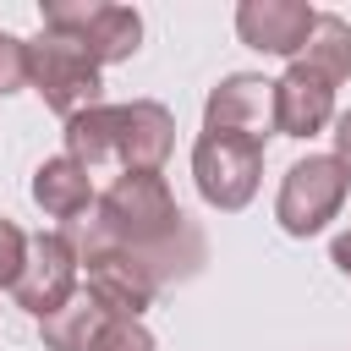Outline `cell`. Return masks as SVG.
<instances>
[{"instance_id": "obj_1", "label": "cell", "mask_w": 351, "mask_h": 351, "mask_svg": "<svg viewBox=\"0 0 351 351\" xmlns=\"http://www.w3.org/2000/svg\"><path fill=\"white\" fill-rule=\"evenodd\" d=\"M77 247H121L132 258L148 263V274L159 285H181L203 269L208 258V241L203 230L181 214L170 181L159 170H137V176H115L99 203H93V219L82 230Z\"/></svg>"}, {"instance_id": "obj_2", "label": "cell", "mask_w": 351, "mask_h": 351, "mask_svg": "<svg viewBox=\"0 0 351 351\" xmlns=\"http://www.w3.org/2000/svg\"><path fill=\"white\" fill-rule=\"evenodd\" d=\"M176 148V115L159 99H132V104H99L77 121H66V154L88 176H137V170H165Z\"/></svg>"}, {"instance_id": "obj_3", "label": "cell", "mask_w": 351, "mask_h": 351, "mask_svg": "<svg viewBox=\"0 0 351 351\" xmlns=\"http://www.w3.org/2000/svg\"><path fill=\"white\" fill-rule=\"evenodd\" d=\"M27 88L60 115V121H77L88 110H99L104 99V82H99V66L93 55L77 44V38H60V33H38L27 38Z\"/></svg>"}, {"instance_id": "obj_4", "label": "cell", "mask_w": 351, "mask_h": 351, "mask_svg": "<svg viewBox=\"0 0 351 351\" xmlns=\"http://www.w3.org/2000/svg\"><path fill=\"white\" fill-rule=\"evenodd\" d=\"M192 181L197 197L219 214H236L258 197L263 181V143L236 137V132H197L192 143Z\"/></svg>"}, {"instance_id": "obj_5", "label": "cell", "mask_w": 351, "mask_h": 351, "mask_svg": "<svg viewBox=\"0 0 351 351\" xmlns=\"http://www.w3.org/2000/svg\"><path fill=\"white\" fill-rule=\"evenodd\" d=\"M44 16V33H60V38H77L93 66H115V60H132L137 44H143V16L132 5H110V0H44L38 5Z\"/></svg>"}, {"instance_id": "obj_6", "label": "cell", "mask_w": 351, "mask_h": 351, "mask_svg": "<svg viewBox=\"0 0 351 351\" xmlns=\"http://www.w3.org/2000/svg\"><path fill=\"white\" fill-rule=\"evenodd\" d=\"M346 192H351V170H346L335 154H307V159H296V165L285 170L280 197H274V219H280L285 236L307 241V236H318V230L340 214Z\"/></svg>"}, {"instance_id": "obj_7", "label": "cell", "mask_w": 351, "mask_h": 351, "mask_svg": "<svg viewBox=\"0 0 351 351\" xmlns=\"http://www.w3.org/2000/svg\"><path fill=\"white\" fill-rule=\"evenodd\" d=\"M77 274H82V247H77V236H66V230H38V236H27V263H22V280L11 285V296H16L22 313H33V318L44 324L49 313H60V307L77 296Z\"/></svg>"}, {"instance_id": "obj_8", "label": "cell", "mask_w": 351, "mask_h": 351, "mask_svg": "<svg viewBox=\"0 0 351 351\" xmlns=\"http://www.w3.org/2000/svg\"><path fill=\"white\" fill-rule=\"evenodd\" d=\"M82 274H88V296L110 313V318H143L159 302V280L148 274L143 258L121 252V247H82Z\"/></svg>"}, {"instance_id": "obj_9", "label": "cell", "mask_w": 351, "mask_h": 351, "mask_svg": "<svg viewBox=\"0 0 351 351\" xmlns=\"http://www.w3.org/2000/svg\"><path fill=\"white\" fill-rule=\"evenodd\" d=\"M203 132H236L263 143L274 132V82L258 71H230L203 99Z\"/></svg>"}, {"instance_id": "obj_10", "label": "cell", "mask_w": 351, "mask_h": 351, "mask_svg": "<svg viewBox=\"0 0 351 351\" xmlns=\"http://www.w3.org/2000/svg\"><path fill=\"white\" fill-rule=\"evenodd\" d=\"M313 22H318V11L307 0H241L236 5L241 44H252L258 55H280V60H296L307 49Z\"/></svg>"}, {"instance_id": "obj_11", "label": "cell", "mask_w": 351, "mask_h": 351, "mask_svg": "<svg viewBox=\"0 0 351 351\" xmlns=\"http://www.w3.org/2000/svg\"><path fill=\"white\" fill-rule=\"evenodd\" d=\"M329 121H335V82H324L318 71L291 60L285 77H274V132L280 137H313Z\"/></svg>"}, {"instance_id": "obj_12", "label": "cell", "mask_w": 351, "mask_h": 351, "mask_svg": "<svg viewBox=\"0 0 351 351\" xmlns=\"http://www.w3.org/2000/svg\"><path fill=\"white\" fill-rule=\"evenodd\" d=\"M33 203L49 219H82V214H93L99 192H93V176L71 154H55V159H44L33 170Z\"/></svg>"}, {"instance_id": "obj_13", "label": "cell", "mask_w": 351, "mask_h": 351, "mask_svg": "<svg viewBox=\"0 0 351 351\" xmlns=\"http://www.w3.org/2000/svg\"><path fill=\"white\" fill-rule=\"evenodd\" d=\"M104 324H110V313L88 291H77L60 313H49L38 324V335H44V351H93L99 335H104Z\"/></svg>"}, {"instance_id": "obj_14", "label": "cell", "mask_w": 351, "mask_h": 351, "mask_svg": "<svg viewBox=\"0 0 351 351\" xmlns=\"http://www.w3.org/2000/svg\"><path fill=\"white\" fill-rule=\"evenodd\" d=\"M307 71H318L324 82H346L351 77V22L346 16H335V11H318V22H313V33H307V49L296 55Z\"/></svg>"}, {"instance_id": "obj_15", "label": "cell", "mask_w": 351, "mask_h": 351, "mask_svg": "<svg viewBox=\"0 0 351 351\" xmlns=\"http://www.w3.org/2000/svg\"><path fill=\"white\" fill-rule=\"evenodd\" d=\"M22 88H27V38L0 27V99H11Z\"/></svg>"}, {"instance_id": "obj_16", "label": "cell", "mask_w": 351, "mask_h": 351, "mask_svg": "<svg viewBox=\"0 0 351 351\" xmlns=\"http://www.w3.org/2000/svg\"><path fill=\"white\" fill-rule=\"evenodd\" d=\"M93 351H159V340L143 329V318H110Z\"/></svg>"}, {"instance_id": "obj_17", "label": "cell", "mask_w": 351, "mask_h": 351, "mask_svg": "<svg viewBox=\"0 0 351 351\" xmlns=\"http://www.w3.org/2000/svg\"><path fill=\"white\" fill-rule=\"evenodd\" d=\"M22 263H27V236H22V225L0 219V291H11L22 280Z\"/></svg>"}, {"instance_id": "obj_18", "label": "cell", "mask_w": 351, "mask_h": 351, "mask_svg": "<svg viewBox=\"0 0 351 351\" xmlns=\"http://www.w3.org/2000/svg\"><path fill=\"white\" fill-rule=\"evenodd\" d=\"M335 159L351 170V110H346V115H335Z\"/></svg>"}, {"instance_id": "obj_19", "label": "cell", "mask_w": 351, "mask_h": 351, "mask_svg": "<svg viewBox=\"0 0 351 351\" xmlns=\"http://www.w3.org/2000/svg\"><path fill=\"white\" fill-rule=\"evenodd\" d=\"M329 263H335V269L351 280V230H340V236L329 241Z\"/></svg>"}]
</instances>
